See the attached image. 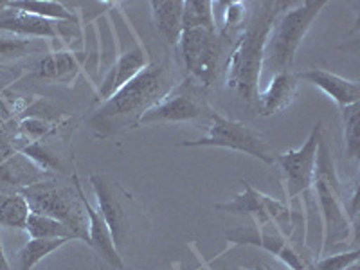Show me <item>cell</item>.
Wrapping results in <instances>:
<instances>
[{
  "label": "cell",
  "instance_id": "cell-1",
  "mask_svg": "<svg viewBox=\"0 0 360 270\" xmlns=\"http://www.w3.org/2000/svg\"><path fill=\"white\" fill-rule=\"evenodd\" d=\"M175 85V70L168 58L150 62L110 99L101 103L90 117V124L98 134H114L123 128L137 127L141 115L157 105Z\"/></svg>",
  "mask_w": 360,
  "mask_h": 270
},
{
  "label": "cell",
  "instance_id": "cell-15",
  "mask_svg": "<svg viewBox=\"0 0 360 270\" xmlns=\"http://www.w3.org/2000/svg\"><path fill=\"white\" fill-rule=\"evenodd\" d=\"M148 63L150 62H148L146 51L143 47H135V49H130L124 54H121L117 58V62L108 70L101 85H99L98 99H101V101L110 99L121 86H124L130 79H134Z\"/></svg>",
  "mask_w": 360,
  "mask_h": 270
},
{
  "label": "cell",
  "instance_id": "cell-18",
  "mask_svg": "<svg viewBox=\"0 0 360 270\" xmlns=\"http://www.w3.org/2000/svg\"><path fill=\"white\" fill-rule=\"evenodd\" d=\"M297 96V76L292 72H279L272 76L269 86L258 96L256 108L262 115H274L292 105Z\"/></svg>",
  "mask_w": 360,
  "mask_h": 270
},
{
  "label": "cell",
  "instance_id": "cell-4",
  "mask_svg": "<svg viewBox=\"0 0 360 270\" xmlns=\"http://www.w3.org/2000/svg\"><path fill=\"white\" fill-rule=\"evenodd\" d=\"M315 197L319 202L321 214L324 221V242L323 256L335 247L342 245L352 234V218L348 207L342 200V189L337 179L333 160L330 155V146L326 139L321 137L319 150H317V164H315Z\"/></svg>",
  "mask_w": 360,
  "mask_h": 270
},
{
  "label": "cell",
  "instance_id": "cell-28",
  "mask_svg": "<svg viewBox=\"0 0 360 270\" xmlns=\"http://www.w3.org/2000/svg\"><path fill=\"white\" fill-rule=\"evenodd\" d=\"M360 250H346V252L339 254H326L323 259L315 263V270H348L349 266L359 263Z\"/></svg>",
  "mask_w": 360,
  "mask_h": 270
},
{
  "label": "cell",
  "instance_id": "cell-19",
  "mask_svg": "<svg viewBox=\"0 0 360 270\" xmlns=\"http://www.w3.org/2000/svg\"><path fill=\"white\" fill-rule=\"evenodd\" d=\"M152 17L160 37L175 47L182 34V17H184V2L182 0H153Z\"/></svg>",
  "mask_w": 360,
  "mask_h": 270
},
{
  "label": "cell",
  "instance_id": "cell-23",
  "mask_svg": "<svg viewBox=\"0 0 360 270\" xmlns=\"http://www.w3.org/2000/svg\"><path fill=\"white\" fill-rule=\"evenodd\" d=\"M31 207L20 191L0 193V229L25 231Z\"/></svg>",
  "mask_w": 360,
  "mask_h": 270
},
{
  "label": "cell",
  "instance_id": "cell-7",
  "mask_svg": "<svg viewBox=\"0 0 360 270\" xmlns=\"http://www.w3.org/2000/svg\"><path fill=\"white\" fill-rule=\"evenodd\" d=\"M211 121H213V124H211L205 137H200L197 141H186V143H182V146L229 148L234 152L252 155L254 159H259L265 164H276L274 152L259 131L252 130L250 127L240 123V121H234V119L221 117L220 114L214 115Z\"/></svg>",
  "mask_w": 360,
  "mask_h": 270
},
{
  "label": "cell",
  "instance_id": "cell-31",
  "mask_svg": "<svg viewBox=\"0 0 360 270\" xmlns=\"http://www.w3.org/2000/svg\"><path fill=\"white\" fill-rule=\"evenodd\" d=\"M0 270H11V265L8 262V256H6L4 243H2V236H0Z\"/></svg>",
  "mask_w": 360,
  "mask_h": 270
},
{
  "label": "cell",
  "instance_id": "cell-25",
  "mask_svg": "<svg viewBox=\"0 0 360 270\" xmlns=\"http://www.w3.org/2000/svg\"><path fill=\"white\" fill-rule=\"evenodd\" d=\"M70 240L58 238V240H33L29 238L24 247L18 252V270H33L41 259H45L49 254L65 245Z\"/></svg>",
  "mask_w": 360,
  "mask_h": 270
},
{
  "label": "cell",
  "instance_id": "cell-16",
  "mask_svg": "<svg viewBox=\"0 0 360 270\" xmlns=\"http://www.w3.org/2000/svg\"><path fill=\"white\" fill-rule=\"evenodd\" d=\"M233 240H236L238 243H249V245H258L262 247L266 252L274 254L281 259L287 266H290L292 270H310L307 265V259L297 252L294 245L290 243V240L285 238V234L281 233H252L245 234L243 231H238L236 234H233Z\"/></svg>",
  "mask_w": 360,
  "mask_h": 270
},
{
  "label": "cell",
  "instance_id": "cell-17",
  "mask_svg": "<svg viewBox=\"0 0 360 270\" xmlns=\"http://www.w3.org/2000/svg\"><path fill=\"white\" fill-rule=\"evenodd\" d=\"M297 79H304V82L311 83L317 89H321L328 98H332L333 101L339 105L340 108L349 107V105H356L360 99V86L356 82H349L346 78H340L337 74L328 72L323 69H310L304 72L297 74Z\"/></svg>",
  "mask_w": 360,
  "mask_h": 270
},
{
  "label": "cell",
  "instance_id": "cell-14",
  "mask_svg": "<svg viewBox=\"0 0 360 270\" xmlns=\"http://www.w3.org/2000/svg\"><path fill=\"white\" fill-rule=\"evenodd\" d=\"M47 179V172L22 152H0V188H15V191Z\"/></svg>",
  "mask_w": 360,
  "mask_h": 270
},
{
  "label": "cell",
  "instance_id": "cell-30",
  "mask_svg": "<svg viewBox=\"0 0 360 270\" xmlns=\"http://www.w3.org/2000/svg\"><path fill=\"white\" fill-rule=\"evenodd\" d=\"M15 114H17V112L13 110V108L9 107V103L0 96V128L6 127V124L11 123V121H15Z\"/></svg>",
  "mask_w": 360,
  "mask_h": 270
},
{
  "label": "cell",
  "instance_id": "cell-22",
  "mask_svg": "<svg viewBox=\"0 0 360 270\" xmlns=\"http://www.w3.org/2000/svg\"><path fill=\"white\" fill-rule=\"evenodd\" d=\"M49 45L37 38H24L17 34L0 33V63L17 62L33 54H47Z\"/></svg>",
  "mask_w": 360,
  "mask_h": 270
},
{
  "label": "cell",
  "instance_id": "cell-5",
  "mask_svg": "<svg viewBox=\"0 0 360 270\" xmlns=\"http://www.w3.org/2000/svg\"><path fill=\"white\" fill-rule=\"evenodd\" d=\"M20 193L33 213L62 221L72 231L76 240L89 243V218L76 184L65 186L56 180L45 179L29 188L20 189Z\"/></svg>",
  "mask_w": 360,
  "mask_h": 270
},
{
  "label": "cell",
  "instance_id": "cell-20",
  "mask_svg": "<svg viewBox=\"0 0 360 270\" xmlns=\"http://www.w3.org/2000/svg\"><path fill=\"white\" fill-rule=\"evenodd\" d=\"M83 58L85 53H69V51L47 53L37 63V74L45 79L70 82L79 70Z\"/></svg>",
  "mask_w": 360,
  "mask_h": 270
},
{
  "label": "cell",
  "instance_id": "cell-3",
  "mask_svg": "<svg viewBox=\"0 0 360 270\" xmlns=\"http://www.w3.org/2000/svg\"><path fill=\"white\" fill-rule=\"evenodd\" d=\"M326 4V0H304L292 2L287 9H283L266 34L262 69L272 76L290 72L299 45L307 37L311 22L319 17Z\"/></svg>",
  "mask_w": 360,
  "mask_h": 270
},
{
  "label": "cell",
  "instance_id": "cell-2",
  "mask_svg": "<svg viewBox=\"0 0 360 270\" xmlns=\"http://www.w3.org/2000/svg\"><path fill=\"white\" fill-rule=\"evenodd\" d=\"M292 2H259L254 4L249 24L245 25L231 56L225 63V85L234 94L256 108L259 96V78H262L263 47L270 25L283 9H287Z\"/></svg>",
  "mask_w": 360,
  "mask_h": 270
},
{
  "label": "cell",
  "instance_id": "cell-10",
  "mask_svg": "<svg viewBox=\"0 0 360 270\" xmlns=\"http://www.w3.org/2000/svg\"><path fill=\"white\" fill-rule=\"evenodd\" d=\"M323 127L315 124L307 143L297 150H290L287 153L276 155V164H279L285 175V189H287L288 207L292 200L303 197L304 204L308 200V193L314 188L315 164H317V150H319Z\"/></svg>",
  "mask_w": 360,
  "mask_h": 270
},
{
  "label": "cell",
  "instance_id": "cell-33",
  "mask_svg": "<svg viewBox=\"0 0 360 270\" xmlns=\"http://www.w3.org/2000/svg\"><path fill=\"white\" fill-rule=\"evenodd\" d=\"M197 270H211V269H207V266H202V269H197Z\"/></svg>",
  "mask_w": 360,
  "mask_h": 270
},
{
  "label": "cell",
  "instance_id": "cell-32",
  "mask_svg": "<svg viewBox=\"0 0 360 270\" xmlns=\"http://www.w3.org/2000/svg\"><path fill=\"white\" fill-rule=\"evenodd\" d=\"M250 270H269V269H266V266H263V265H256L254 269H250Z\"/></svg>",
  "mask_w": 360,
  "mask_h": 270
},
{
  "label": "cell",
  "instance_id": "cell-24",
  "mask_svg": "<svg viewBox=\"0 0 360 270\" xmlns=\"http://www.w3.org/2000/svg\"><path fill=\"white\" fill-rule=\"evenodd\" d=\"M29 238L33 240H58V238H65V240H76L72 231L63 225L62 221L54 220L45 214H38L31 211L29 214L27 225H25Z\"/></svg>",
  "mask_w": 360,
  "mask_h": 270
},
{
  "label": "cell",
  "instance_id": "cell-6",
  "mask_svg": "<svg viewBox=\"0 0 360 270\" xmlns=\"http://www.w3.org/2000/svg\"><path fill=\"white\" fill-rule=\"evenodd\" d=\"M204 86L188 78L176 83L157 105L144 112L137 127L157 123H186L195 119H213L217 112L205 98Z\"/></svg>",
  "mask_w": 360,
  "mask_h": 270
},
{
  "label": "cell",
  "instance_id": "cell-21",
  "mask_svg": "<svg viewBox=\"0 0 360 270\" xmlns=\"http://www.w3.org/2000/svg\"><path fill=\"white\" fill-rule=\"evenodd\" d=\"M0 8L29 13L47 20L76 24V15L69 11L62 2H53V0H8V2H0Z\"/></svg>",
  "mask_w": 360,
  "mask_h": 270
},
{
  "label": "cell",
  "instance_id": "cell-27",
  "mask_svg": "<svg viewBox=\"0 0 360 270\" xmlns=\"http://www.w3.org/2000/svg\"><path fill=\"white\" fill-rule=\"evenodd\" d=\"M342 110V123H344V144H346V157L348 159H356L360 153V107L349 105V107L340 108Z\"/></svg>",
  "mask_w": 360,
  "mask_h": 270
},
{
  "label": "cell",
  "instance_id": "cell-13",
  "mask_svg": "<svg viewBox=\"0 0 360 270\" xmlns=\"http://www.w3.org/2000/svg\"><path fill=\"white\" fill-rule=\"evenodd\" d=\"M74 184L78 188L79 195L83 198V204H85V211H86V218H89V245L98 252V256L101 259H105L107 263H110L112 266L115 269L123 270V259L119 256V250L114 243V238H112L110 229H108L107 221L103 220V217L99 214V211L96 207H92L89 200H86V195L83 191V186L79 182L78 175L74 173L72 176Z\"/></svg>",
  "mask_w": 360,
  "mask_h": 270
},
{
  "label": "cell",
  "instance_id": "cell-26",
  "mask_svg": "<svg viewBox=\"0 0 360 270\" xmlns=\"http://www.w3.org/2000/svg\"><path fill=\"white\" fill-rule=\"evenodd\" d=\"M186 27H202L209 29V31H218L213 2H209V0H186L182 29Z\"/></svg>",
  "mask_w": 360,
  "mask_h": 270
},
{
  "label": "cell",
  "instance_id": "cell-12",
  "mask_svg": "<svg viewBox=\"0 0 360 270\" xmlns=\"http://www.w3.org/2000/svg\"><path fill=\"white\" fill-rule=\"evenodd\" d=\"M65 22H54L47 18L34 17L29 13L13 11V9L0 8V33L17 34L24 38H37V40H45V38H62L65 37L63 27Z\"/></svg>",
  "mask_w": 360,
  "mask_h": 270
},
{
  "label": "cell",
  "instance_id": "cell-8",
  "mask_svg": "<svg viewBox=\"0 0 360 270\" xmlns=\"http://www.w3.org/2000/svg\"><path fill=\"white\" fill-rule=\"evenodd\" d=\"M176 47L189 78L207 89L217 78L218 58L221 53L220 33L202 27H186L182 29Z\"/></svg>",
  "mask_w": 360,
  "mask_h": 270
},
{
  "label": "cell",
  "instance_id": "cell-9",
  "mask_svg": "<svg viewBox=\"0 0 360 270\" xmlns=\"http://www.w3.org/2000/svg\"><path fill=\"white\" fill-rule=\"evenodd\" d=\"M90 184L94 189L98 204L96 209L103 220L107 221L117 250L123 249L128 245L131 236V197L119 182L101 173L90 175Z\"/></svg>",
  "mask_w": 360,
  "mask_h": 270
},
{
  "label": "cell",
  "instance_id": "cell-29",
  "mask_svg": "<svg viewBox=\"0 0 360 270\" xmlns=\"http://www.w3.org/2000/svg\"><path fill=\"white\" fill-rule=\"evenodd\" d=\"M225 8L224 11V25H221V34L227 37L229 31L242 27L243 20H245L247 15V4L243 2H227V4H221Z\"/></svg>",
  "mask_w": 360,
  "mask_h": 270
},
{
  "label": "cell",
  "instance_id": "cell-11",
  "mask_svg": "<svg viewBox=\"0 0 360 270\" xmlns=\"http://www.w3.org/2000/svg\"><path fill=\"white\" fill-rule=\"evenodd\" d=\"M217 209L231 214H250L259 225L276 224L281 234L287 233V227L290 225V207L256 191L247 180H243V193L225 204H218Z\"/></svg>",
  "mask_w": 360,
  "mask_h": 270
}]
</instances>
